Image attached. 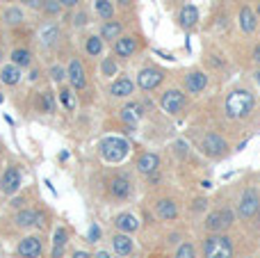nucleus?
Instances as JSON below:
<instances>
[{
    "label": "nucleus",
    "instance_id": "c03bdc74",
    "mask_svg": "<svg viewBox=\"0 0 260 258\" xmlns=\"http://www.w3.org/2000/svg\"><path fill=\"white\" fill-rule=\"evenodd\" d=\"M73 258H91V256L87 254V251H76V254H73Z\"/></svg>",
    "mask_w": 260,
    "mask_h": 258
},
{
    "label": "nucleus",
    "instance_id": "1a4fd4ad",
    "mask_svg": "<svg viewBox=\"0 0 260 258\" xmlns=\"http://www.w3.org/2000/svg\"><path fill=\"white\" fill-rule=\"evenodd\" d=\"M67 78L73 89L80 91L87 87V73H85V67H82L80 59H71V64H69V69H67Z\"/></svg>",
    "mask_w": 260,
    "mask_h": 258
},
{
    "label": "nucleus",
    "instance_id": "2eb2a0df",
    "mask_svg": "<svg viewBox=\"0 0 260 258\" xmlns=\"http://www.w3.org/2000/svg\"><path fill=\"white\" fill-rule=\"evenodd\" d=\"M155 215L165 222H174L178 217V204L174 199H160L155 204Z\"/></svg>",
    "mask_w": 260,
    "mask_h": 258
},
{
    "label": "nucleus",
    "instance_id": "9d476101",
    "mask_svg": "<svg viewBox=\"0 0 260 258\" xmlns=\"http://www.w3.org/2000/svg\"><path fill=\"white\" fill-rule=\"evenodd\" d=\"M0 187H3L5 195H16L21 190V172L18 167H7L0 178Z\"/></svg>",
    "mask_w": 260,
    "mask_h": 258
},
{
    "label": "nucleus",
    "instance_id": "a18cd8bd",
    "mask_svg": "<svg viewBox=\"0 0 260 258\" xmlns=\"http://www.w3.org/2000/svg\"><path fill=\"white\" fill-rule=\"evenodd\" d=\"M94 258H110V254H108V251H99Z\"/></svg>",
    "mask_w": 260,
    "mask_h": 258
},
{
    "label": "nucleus",
    "instance_id": "cd10ccee",
    "mask_svg": "<svg viewBox=\"0 0 260 258\" xmlns=\"http://www.w3.org/2000/svg\"><path fill=\"white\" fill-rule=\"evenodd\" d=\"M85 50L91 55V57H99V55L103 53V39H101L99 35H91V37H87Z\"/></svg>",
    "mask_w": 260,
    "mask_h": 258
},
{
    "label": "nucleus",
    "instance_id": "bb28decb",
    "mask_svg": "<svg viewBox=\"0 0 260 258\" xmlns=\"http://www.w3.org/2000/svg\"><path fill=\"white\" fill-rule=\"evenodd\" d=\"M67 242H69V233H67V229H62V227L55 229V238H53V258H62Z\"/></svg>",
    "mask_w": 260,
    "mask_h": 258
},
{
    "label": "nucleus",
    "instance_id": "8fccbe9b",
    "mask_svg": "<svg viewBox=\"0 0 260 258\" xmlns=\"http://www.w3.org/2000/svg\"><path fill=\"white\" fill-rule=\"evenodd\" d=\"M258 14H260V5H258Z\"/></svg>",
    "mask_w": 260,
    "mask_h": 258
},
{
    "label": "nucleus",
    "instance_id": "2f4dec72",
    "mask_svg": "<svg viewBox=\"0 0 260 258\" xmlns=\"http://www.w3.org/2000/svg\"><path fill=\"white\" fill-rule=\"evenodd\" d=\"M101 71H103V76L112 78V76H117L119 67H117V62H114L112 57H105V59H103V64H101Z\"/></svg>",
    "mask_w": 260,
    "mask_h": 258
},
{
    "label": "nucleus",
    "instance_id": "6ab92c4d",
    "mask_svg": "<svg viewBox=\"0 0 260 258\" xmlns=\"http://www.w3.org/2000/svg\"><path fill=\"white\" fill-rule=\"evenodd\" d=\"M197 23H199V9L194 5H185L178 14V25L185 27V30H192Z\"/></svg>",
    "mask_w": 260,
    "mask_h": 258
},
{
    "label": "nucleus",
    "instance_id": "b1692460",
    "mask_svg": "<svg viewBox=\"0 0 260 258\" xmlns=\"http://www.w3.org/2000/svg\"><path fill=\"white\" fill-rule=\"evenodd\" d=\"M142 117H144V108L139 103H128L126 108H121V119L130 126H135Z\"/></svg>",
    "mask_w": 260,
    "mask_h": 258
},
{
    "label": "nucleus",
    "instance_id": "3c124183",
    "mask_svg": "<svg viewBox=\"0 0 260 258\" xmlns=\"http://www.w3.org/2000/svg\"><path fill=\"white\" fill-rule=\"evenodd\" d=\"M0 190H3V187H0Z\"/></svg>",
    "mask_w": 260,
    "mask_h": 258
},
{
    "label": "nucleus",
    "instance_id": "7c9ffc66",
    "mask_svg": "<svg viewBox=\"0 0 260 258\" xmlns=\"http://www.w3.org/2000/svg\"><path fill=\"white\" fill-rule=\"evenodd\" d=\"M3 18L7 25H18V23H23V12L18 7H7L3 14Z\"/></svg>",
    "mask_w": 260,
    "mask_h": 258
},
{
    "label": "nucleus",
    "instance_id": "c9c22d12",
    "mask_svg": "<svg viewBox=\"0 0 260 258\" xmlns=\"http://www.w3.org/2000/svg\"><path fill=\"white\" fill-rule=\"evenodd\" d=\"M41 110H44V112H53L55 110V101H53L50 91H44V96H41Z\"/></svg>",
    "mask_w": 260,
    "mask_h": 258
},
{
    "label": "nucleus",
    "instance_id": "0eeeda50",
    "mask_svg": "<svg viewBox=\"0 0 260 258\" xmlns=\"http://www.w3.org/2000/svg\"><path fill=\"white\" fill-rule=\"evenodd\" d=\"M162 80H165V71L157 67H146L137 73V85L144 91H153L155 87L162 85Z\"/></svg>",
    "mask_w": 260,
    "mask_h": 258
},
{
    "label": "nucleus",
    "instance_id": "7ed1b4c3",
    "mask_svg": "<svg viewBox=\"0 0 260 258\" xmlns=\"http://www.w3.org/2000/svg\"><path fill=\"white\" fill-rule=\"evenodd\" d=\"M128 153H130V144L123 137H105L101 142V155L108 163H121Z\"/></svg>",
    "mask_w": 260,
    "mask_h": 258
},
{
    "label": "nucleus",
    "instance_id": "ddd939ff",
    "mask_svg": "<svg viewBox=\"0 0 260 258\" xmlns=\"http://www.w3.org/2000/svg\"><path fill=\"white\" fill-rule=\"evenodd\" d=\"M160 169V155L157 153H142L137 158V172L144 176H151Z\"/></svg>",
    "mask_w": 260,
    "mask_h": 258
},
{
    "label": "nucleus",
    "instance_id": "393cba45",
    "mask_svg": "<svg viewBox=\"0 0 260 258\" xmlns=\"http://www.w3.org/2000/svg\"><path fill=\"white\" fill-rule=\"evenodd\" d=\"M123 32V25L119 21H105L103 27H101V39H108V41H117Z\"/></svg>",
    "mask_w": 260,
    "mask_h": 258
},
{
    "label": "nucleus",
    "instance_id": "72a5a7b5",
    "mask_svg": "<svg viewBox=\"0 0 260 258\" xmlns=\"http://www.w3.org/2000/svg\"><path fill=\"white\" fill-rule=\"evenodd\" d=\"M41 9H44L48 16H57V14L62 12V5H59L57 0H44V7Z\"/></svg>",
    "mask_w": 260,
    "mask_h": 258
},
{
    "label": "nucleus",
    "instance_id": "5701e85b",
    "mask_svg": "<svg viewBox=\"0 0 260 258\" xmlns=\"http://www.w3.org/2000/svg\"><path fill=\"white\" fill-rule=\"evenodd\" d=\"M0 80H3V85L7 87H14L21 82V69L16 67V64H7V67H3V71H0Z\"/></svg>",
    "mask_w": 260,
    "mask_h": 258
},
{
    "label": "nucleus",
    "instance_id": "f8f14e48",
    "mask_svg": "<svg viewBox=\"0 0 260 258\" xmlns=\"http://www.w3.org/2000/svg\"><path fill=\"white\" fill-rule=\"evenodd\" d=\"M208 87V76L203 71H189L187 76H185V89L189 91V94H201L203 89Z\"/></svg>",
    "mask_w": 260,
    "mask_h": 258
},
{
    "label": "nucleus",
    "instance_id": "37998d69",
    "mask_svg": "<svg viewBox=\"0 0 260 258\" xmlns=\"http://www.w3.org/2000/svg\"><path fill=\"white\" fill-rule=\"evenodd\" d=\"M253 62L260 64V44L256 46V48H253Z\"/></svg>",
    "mask_w": 260,
    "mask_h": 258
},
{
    "label": "nucleus",
    "instance_id": "4c0bfd02",
    "mask_svg": "<svg viewBox=\"0 0 260 258\" xmlns=\"http://www.w3.org/2000/svg\"><path fill=\"white\" fill-rule=\"evenodd\" d=\"M99 238H101V229H99V224H91L87 240H89V242H99Z\"/></svg>",
    "mask_w": 260,
    "mask_h": 258
},
{
    "label": "nucleus",
    "instance_id": "4468645a",
    "mask_svg": "<svg viewBox=\"0 0 260 258\" xmlns=\"http://www.w3.org/2000/svg\"><path fill=\"white\" fill-rule=\"evenodd\" d=\"M238 18H240V27H242L244 35H251V32H256V27H258V16H256V12H253L249 5L240 7Z\"/></svg>",
    "mask_w": 260,
    "mask_h": 258
},
{
    "label": "nucleus",
    "instance_id": "ea45409f",
    "mask_svg": "<svg viewBox=\"0 0 260 258\" xmlns=\"http://www.w3.org/2000/svg\"><path fill=\"white\" fill-rule=\"evenodd\" d=\"M206 204H208L206 199H197V201L192 204V210H194V213H197V210H203V208H206Z\"/></svg>",
    "mask_w": 260,
    "mask_h": 258
},
{
    "label": "nucleus",
    "instance_id": "412c9836",
    "mask_svg": "<svg viewBox=\"0 0 260 258\" xmlns=\"http://www.w3.org/2000/svg\"><path fill=\"white\" fill-rule=\"evenodd\" d=\"M112 249L117 251V256H130L133 254V240L128 233H117L112 238Z\"/></svg>",
    "mask_w": 260,
    "mask_h": 258
},
{
    "label": "nucleus",
    "instance_id": "49530a36",
    "mask_svg": "<svg viewBox=\"0 0 260 258\" xmlns=\"http://www.w3.org/2000/svg\"><path fill=\"white\" fill-rule=\"evenodd\" d=\"M253 80H256V82H258V85H260V69H258V71H256V73H253Z\"/></svg>",
    "mask_w": 260,
    "mask_h": 258
},
{
    "label": "nucleus",
    "instance_id": "58836bf2",
    "mask_svg": "<svg viewBox=\"0 0 260 258\" xmlns=\"http://www.w3.org/2000/svg\"><path fill=\"white\" fill-rule=\"evenodd\" d=\"M25 7H30V9H41L44 7V0H21Z\"/></svg>",
    "mask_w": 260,
    "mask_h": 258
},
{
    "label": "nucleus",
    "instance_id": "f3484780",
    "mask_svg": "<svg viewBox=\"0 0 260 258\" xmlns=\"http://www.w3.org/2000/svg\"><path fill=\"white\" fill-rule=\"evenodd\" d=\"M137 50V39L135 37H119L114 41V55L117 57H130Z\"/></svg>",
    "mask_w": 260,
    "mask_h": 258
},
{
    "label": "nucleus",
    "instance_id": "f03ea898",
    "mask_svg": "<svg viewBox=\"0 0 260 258\" xmlns=\"http://www.w3.org/2000/svg\"><path fill=\"white\" fill-rule=\"evenodd\" d=\"M235 245L224 233H208L203 240V258H233Z\"/></svg>",
    "mask_w": 260,
    "mask_h": 258
},
{
    "label": "nucleus",
    "instance_id": "c756f323",
    "mask_svg": "<svg viewBox=\"0 0 260 258\" xmlns=\"http://www.w3.org/2000/svg\"><path fill=\"white\" fill-rule=\"evenodd\" d=\"M30 62H32L30 50H25V48H16V50L12 53V64H16L18 69H21V67H30Z\"/></svg>",
    "mask_w": 260,
    "mask_h": 258
},
{
    "label": "nucleus",
    "instance_id": "20e7f679",
    "mask_svg": "<svg viewBox=\"0 0 260 258\" xmlns=\"http://www.w3.org/2000/svg\"><path fill=\"white\" fill-rule=\"evenodd\" d=\"M201 151L210 158H224L229 153V142L219 135V133H208L201 142Z\"/></svg>",
    "mask_w": 260,
    "mask_h": 258
},
{
    "label": "nucleus",
    "instance_id": "a878e982",
    "mask_svg": "<svg viewBox=\"0 0 260 258\" xmlns=\"http://www.w3.org/2000/svg\"><path fill=\"white\" fill-rule=\"evenodd\" d=\"M37 219H39V210H32V208H25L16 215V227L18 229H30V227H37Z\"/></svg>",
    "mask_w": 260,
    "mask_h": 258
},
{
    "label": "nucleus",
    "instance_id": "6e6552de",
    "mask_svg": "<svg viewBox=\"0 0 260 258\" xmlns=\"http://www.w3.org/2000/svg\"><path fill=\"white\" fill-rule=\"evenodd\" d=\"M185 103H187V99H185V94L180 89H167L165 94L160 96V108L165 110L167 114H178L183 112Z\"/></svg>",
    "mask_w": 260,
    "mask_h": 258
},
{
    "label": "nucleus",
    "instance_id": "f257e3e1",
    "mask_svg": "<svg viewBox=\"0 0 260 258\" xmlns=\"http://www.w3.org/2000/svg\"><path fill=\"white\" fill-rule=\"evenodd\" d=\"M253 108H256V96H253L249 89H244V87L231 89L229 96H226V101H224L226 114H229L231 119H235V121L247 119L249 114L253 112Z\"/></svg>",
    "mask_w": 260,
    "mask_h": 258
},
{
    "label": "nucleus",
    "instance_id": "e433bc0d",
    "mask_svg": "<svg viewBox=\"0 0 260 258\" xmlns=\"http://www.w3.org/2000/svg\"><path fill=\"white\" fill-rule=\"evenodd\" d=\"M50 78H53L55 82H64V78H67V69L59 67V64L50 67Z\"/></svg>",
    "mask_w": 260,
    "mask_h": 258
},
{
    "label": "nucleus",
    "instance_id": "423d86ee",
    "mask_svg": "<svg viewBox=\"0 0 260 258\" xmlns=\"http://www.w3.org/2000/svg\"><path fill=\"white\" fill-rule=\"evenodd\" d=\"M233 224V210L221 208V210H212L206 217V229L208 233H219L224 229H229Z\"/></svg>",
    "mask_w": 260,
    "mask_h": 258
},
{
    "label": "nucleus",
    "instance_id": "4be33fe9",
    "mask_svg": "<svg viewBox=\"0 0 260 258\" xmlns=\"http://www.w3.org/2000/svg\"><path fill=\"white\" fill-rule=\"evenodd\" d=\"M114 224H117V229L121 233H133V231H137V229H139L137 217H135V215H130V213L117 215V217H114Z\"/></svg>",
    "mask_w": 260,
    "mask_h": 258
},
{
    "label": "nucleus",
    "instance_id": "9b49d317",
    "mask_svg": "<svg viewBox=\"0 0 260 258\" xmlns=\"http://www.w3.org/2000/svg\"><path fill=\"white\" fill-rule=\"evenodd\" d=\"M41 240L35 236H27L18 242V256L21 258H39L41 256Z\"/></svg>",
    "mask_w": 260,
    "mask_h": 258
},
{
    "label": "nucleus",
    "instance_id": "79ce46f5",
    "mask_svg": "<svg viewBox=\"0 0 260 258\" xmlns=\"http://www.w3.org/2000/svg\"><path fill=\"white\" fill-rule=\"evenodd\" d=\"M57 3L62 5V7H76L78 0H57Z\"/></svg>",
    "mask_w": 260,
    "mask_h": 258
},
{
    "label": "nucleus",
    "instance_id": "a211bd4d",
    "mask_svg": "<svg viewBox=\"0 0 260 258\" xmlns=\"http://www.w3.org/2000/svg\"><path fill=\"white\" fill-rule=\"evenodd\" d=\"M110 195L114 199H128L130 197V181L126 176H114L110 181Z\"/></svg>",
    "mask_w": 260,
    "mask_h": 258
},
{
    "label": "nucleus",
    "instance_id": "39448f33",
    "mask_svg": "<svg viewBox=\"0 0 260 258\" xmlns=\"http://www.w3.org/2000/svg\"><path fill=\"white\" fill-rule=\"evenodd\" d=\"M258 213H260V195L256 190H247L238 204V215L244 222H249V219H253Z\"/></svg>",
    "mask_w": 260,
    "mask_h": 258
},
{
    "label": "nucleus",
    "instance_id": "f704fd0d",
    "mask_svg": "<svg viewBox=\"0 0 260 258\" xmlns=\"http://www.w3.org/2000/svg\"><path fill=\"white\" fill-rule=\"evenodd\" d=\"M59 101H62V105L67 110H73V96H71V89H69V87H62V89H59Z\"/></svg>",
    "mask_w": 260,
    "mask_h": 258
},
{
    "label": "nucleus",
    "instance_id": "a19ab883",
    "mask_svg": "<svg viewBox=\"0 0 260 258\" xmlns=\"http://www.w3.org/2000/svg\"><path fill=\"white\" fill-rule=\"evenodd\" d=\"M73 23H76L78 27H80V25H85V23H87V14H85V12L76 14V21H73Z\"/></svg>",
    "mask_w": 260,
    "mask_h": 258
},
{
    "label": "nucleus",
    "instance_id": "09e8293b",
    "mask_svg": "<svg viewBox=\"0 0 260 258\" xmlns=\"http://www.w3.org/2000/svg\"><path fill=\"white\" fill-rule=\"evenodd\" d=\"M0 59H3V50H0Z\"/></svg>",
    "mask_w": 260,
    "mask_h": 258
},
{
    "label": "nucleus",
    "instance_id": "dca6fc26",
    "mask_svg": "<svg viewBox=\"0 0 260 258\" xmlns=\"http://www.w3.org/2000/svg\"><path fill=\"white\" fill-rule=\"evenodd\" d=\"M57 39H59V27L55 23H44L39 27V44L44 48H53L57 44Z\"/></svg>",
    "mask_w": 260,
    "mask_h": 258
},
{
    "label": "nucleus",
    "instance_id": "aec40b11",
    "mask_svg": "<svg viewBox=\"0 0 260 258\" xmlns=\"http://www.w3.org/2000/svg\"><path fill=\"white\" fill-rule=\"evenodd\" d=\"M135 91V82L130 80V78H117V80L112 82V87H110V94L117 96V99H126Z\"/></svg>",
    "mask_w": 260,
    "mask_h": 258
},
{
    "label": "nucleus",
    "instance_id": "de8ad7c7",
    "mask_svg": "<svg viewBox=\"0 0 260 258\" xmlns=\"http://www.w3.org/2000/svg\"><path fill=\"white\" fill-rule=\"evenodd\" d=\"M117 3H119V5H130L133 0H117Z\"/></svg>",
    "mask_w": 260,
    "mask_h": 258
},
{
    "label": "nucleus",
    "instance_id": "c85d7f7f",
    "mask_svg": "<svg viewBox=\"0 0 260 258\" xmlns=\"http://www.w3.org/2000/svg\"><path fill=\"white\" fill-rule=\"evenodd\" d=\"M94 7H96V14H99L103 21H110V18L114 16V7H112L110 0H96Z\"/></svg>",
    "mask_w": 260,
    "mask_h": 258
},
{
    "label": "nucleus",
    "instance_id": "473e14b6",
    "mask_svg": "<svg viewBox=\"0 0 260 258\" xmlns=\"http://www.w3.org/2000/svg\"><path fill=\"white\" fill-rule=\"evenodd\" d=\"M176 258H197V249L189 242H183V245L176 249Z\"/></svg>",
    "mask_w": 260,
    "mask_h": 258
}]
</instances>
